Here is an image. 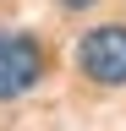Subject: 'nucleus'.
Returning <instances> with one entry per match:
<instances>
[{
  "label": "nucleus",
  "instance_id": "1",
  "mask_svg": "<svg viewBox=\"0 0 126 131\" xmlns=\"http://www.w3.org/2000/svg\"><path fill=\"white\" fill-rule=\"evenodd\" d=\"M77 71L99 88H126V22H99L77 44Z\"/></svg>",
  "mask_w": 126,
  "mask_h": 131
},
{
  "label": "nucleus",
  "instance_id": "2",
  "mask_svg": "<svg viewBox=\"0 0 126 131\" xmlns=\"http://www.w3.org/2000/svg\"><path fill=\"white\" fill-rule=\"evenodd\" d=\"M44 44L27 33H0V98H22L44 77Z\"/></svg>",
  "mask_w": 126,
  "mask_h": 131
},
{
  "label": "nucleus",
  "instance_id": "3",
  "mask_svg": "<svg viewBox=\"0 0 126 131\" xmlns=\"http://www.w3.org/2000/svg\"><path fill=\"white\" fill-rule=\"evenodd\" d=\"M55 6H60V11H71V16H82V11L99 6V0H55Z\"/></svg>",
  "mask_w": 126,
  "mask_h": 131
}]
</instances>
